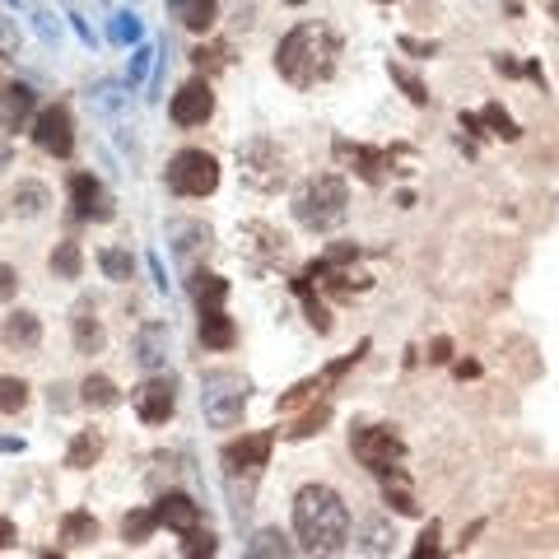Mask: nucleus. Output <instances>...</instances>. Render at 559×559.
Wrapping results in <instances>:
<instances>
[{"instance_id":"f257e3e1","label":"nucleus","mask_w":559,"mask_h":559,"mask_svg":"<svg viewBox=\"0 0 559 559\" xmlns=\"http://www.w3.org/2000/svg\"><path fill=\"white\" fill-rule=\"evenodd\" d=\"M341 66V38L327 24H299L289 28L280 47H275V70L285 75L294 89H317L327 84Z\"/></svg>"},{"instance_id":"f03ea898","label":"nucleus","mask_w":559,"mask_h":559,"mask_svg":"<svg viewBox=\"0 0 559 559\" xmlns=\"http://www.w3.org/2000/svg\"><path fill=\"white\" fill-rule=\"evenodd\" d=\"M294 532L308 555H341L350 546V508L331 485H303L294 494Z\"/></svg>"},{"instance_id":"7ed1b4c3","label":"nucleus","mask_w":559,"mask_h":559,"mask_svg":"<svg viewBox=\"0 0 559 559\" xmlns=\"http://www.w3.org/2000/svg\"><path fill=\"white\" fill-rule=\"evenodd\" d=\"M345 215H350V191L336 173H317L294 191V219H299L308 233H331L341 229Z\"/></svg>"},{"instance_id":"20e7f679","label":"nucleus","mask_w":559,"mask_h":559,"mask_svg":"<svg viewBox=\"0 0 559 559\" xmlns=\"http://www.w3.org/2000/svg\"><path fill=\"white\" fill-rule=\"evenodd\" d=\"M201 410H205V420H210V429H233V424L243 420V410H247V382L238 378V373H229V369L205 373Z\"/></svg>"},{"instance_id":"39448f33","label":"nucleus","mask_w":559,"mask_h":559,"mask_svg":"<svg viewBox=\"0 0 559 559\" xmlns=\"http://www.w3.org/2000/svg\"><path fill=\"white\" fill-rule=\"evenodd\" d=\"M238 178L247 182L252 191H280L289 178V168H285V154H280V145L266 136L257 140H247V145H238Z\"/></svg>"},{"instance_id":"423d86ee","label":"nucleus","mask_w":559,"mask_h":559,"mask_svg":"<svg viewBox=\"0 0 559 559\" xmlns=\"http://www.w3.org/2000/svg\"><path fill=\"white\" fill-rule=\"evenodd\" d=\"M168 191H178V196H210L219 187V164L215 154L205 150H178L168 159V173H164Z\"/></svg>"},{"instance_id":"0eeeda50","label":"nucleus","mask_w":559,"mask_h":559,"mask_svg":"<svg viewBox=\"0 0 559 559\" xmlns=\"http://www.w3.org/2000/svg\"><path fill=\"white\" fill-rule=\"evenodd\" d=\"M350 448H355L359 466H369V471H378V476H387V471L406 457L401 434H392L387 424H364V429H355V434H350Z\"/></svg>"},{"instance_id":"6e6552de","label":"nucleus","mask_w":559,"mask_h":559,"mask_svg":"<svg viewBox=\"0 0 559 559\" xmlns=\"http://www.w3.org/2000/svg\"><path fill=\"white\" fill-rule=\"evenodd\" d=\"M33 140H38L42 154H56V159H70L75 150V122H70V112L56 103V108H42L33 117Z\"/></svg>"},{"instance_id":"1a4fd4ad","label":"nucleus","mask_w":559,"mask_h":559,"mask_svg":"<svg viewBox=\"0 0 559 559\" xmlns=\"http://www.w3.org/2000/svg\"><path fill=\"white\" fill-rule=\"evenodd\" d=\"M131 396H136V415L145 424H168V415L178 410V387H173V378H145Z\"/></svg>"},{"instance_id":"9d476101","label":"nucleus","mask_w":559,"mask_h":559,"mask_svg":"<svg viewBox=\"0 0 559 559\" xmlns=\"http://www.w3.org/2000/svg\"><path fill=\"white\" fill-rule=\"evenodd\" d=\"M271 448H275V434H247L238 443H229L219 462H224L229 476H257L261 466H266V457H271Z\"/></svg>"},{"instance_id":"9b49d317","label":"nucleus","mask_w":559,"mask_h":559,"mask_svg":"<svg viewBox=\"0 0 559 559\" xmlns=\"http://www.w3.org/2000/svg\"><path fill=\"white\" fill-rule=\"evenodd\" d=\"M173 122L178 126H205L210 122V112H215V94H210V80H187L173 94Z\"/></svg>"},{"instance_id":"f8f14e48","label":"nucleus","mask_w":559,"mask_h":559,"mask_svg":"<svg viewBox=\"0 0 559 559\" xmlns=\"http://www.w3.org/2000/svg\"><path fill=\"white\" fill-rule=\"evenodd\" d=\"M70 205H75L80 219H112V201L94 173H75L70 178Z\"/></svg>"},{"instance_id":"ddd939ff","label":"nucleus","mask_w":559,"mask_h":559,"mask_svg":"<svg viewBox=\"0 0 559 559\" xmlns=\"http://www.w3.org/2000/svg\"><path fill=\"white\" fill-rule=\"evenodd\" d=\"M154 518H159V527H168V532H182L187 536L191 527H201V504L191 499V494H164L159 504H154Z\"/></svg>"},{"instance_id":"4468645a","label":"nucleus","mask_w":559,"mask_h":559,"mask_svg":"<svg viewBox=\"0 0 559 559\" xmlns=\"http://www.w3.org/2000/svg\"><path fill=\"white\" fill-rule=\"evenodd\" d=\"M33 112H38V94L28 89V84L14 80L5 94H0V126L5 131H24L28 122H33Z\"/></svg>"},{"instance_id":"2eb2a0df","label":"nucleus","mask_w":559,"mask_h":559,"mask_svg":"<svg viewBox=\"0 0 559 559\" xmlns=\"http://www.w3.org/2000/svg\"><path fill=\"white\" fill-rule=\"evenodd\" d=\"M70 331H75V350H80V355H98V350H103V322H98V313H94V303L89 299L75 308Z\"/></svg>"},{"instance_id":"dca6fc26","label":"nucleus","mask_w":559,"mask_h":559,"mask_svg":"<svg viewBox=\"0 0 559 559\" xmlns=\"http://www.w3.org/2000/svg\"><path fill=\"white\" fill-rule=\"evenodd\" d=\"M168 14L191 33H210L219 14V0H168Z\"/></svg>"},{"instance_id":"f3484780","label":"nucleus","mask_w":559,"mask_h":559,"mask_svg":"<svg viewBox=\"0 0 559 559\" xmlns=\"http://www.w3.org/2000/svg\"><path fill=\"white\" fill-rule=\"evenodd\" d=\"M168 350H173V341H168V327H164V322H150V327L136 336V359L150 373L168 364Z\"/></svg>"},{"instance_id":"a211bd4d","label":"nucleus","mask_w":559,"mask_h":559,"mask_svg":"<svg viewBox=\"0 0 559 559\" xmlns=\"http://www.w3.org/2000/svg\"><path fill=\"white\" fill-rule=\"evenodd\" d=\"M238 341V331H233V317L224 308H201V345L205 350H229Z\"/></svg>"},{"instance_id":"6ab92c4d","label":"nucleus","mask_w":559,"mask_h":559,"mask_svg":"<svg viewBox=\"0 0 559 559\" xmlns=\"http://www.w3.org/2000/svg\"><path fill=\"white\" fill-rule=\"evenodd\" d=\"M5 345H14V350H38V341H42V322L33 313H10L5 317Z\"/></svg>"},{"instance_id":"aec40b11","label":"nucleus","mask_w":559,"mask_h":559,"mask_svg":"<svg viewBox=\"0 0 559 559\" xmlns=\"http://www.w3.org/2000/svg\"><path fill=\"white\" fill-rule=\"evenodd\" d=\"M98 457H103V434L98 429H80V434L70 438V452H66L70 471H89Z\"/></svg>"},{"instance_id":"412c9836","label":"nucleus","mask_w":559,"mask_h":559,"mask_svg":"<svg viewBox=\"0 0 559 559\" xmlns=\"http://www.w3.org/2000/svg\"><path fill=\"white\" fill-rule=\"evenodd\" d=\"M80 392H84L80 401H84L89 410H112L117 401H122V392H117V382H112V378H103V373H89Z\"/></svg>"},{"instance_id":"4be33fe9","label":"nucleus","mask_w":559,"mask_h":559,"mask_svg":"<svg viewBox=\"0 0 559 559\" xmlns=\"http://www.w3.org/2000/svg\"><path fill=\"white\" fill-rule=\"evenodd\" d=\"M247 555H252V559H285V555H294V546H289L285 532L266 527V532H257L252 541H247Z\"/></svg>"},{"instance_id":"5701e85b","label":"nucleus","mask_w":559,"mask_h":559,"mask_svg":"<svg viewBox=\"0 0 559 559\" xmlns=\"http://www.w3.org/2000/svg\"><path fill=\"white\" fill-rule=\"evenodd\" d=\"M168 243L178 257H191L196 247H210V229L205 224H168Z\"/></svg>"},{"instance_id":"b1692460","label":"nucleus","mask_w":559,"mask_h":559,"mask_svg":"<svg viewBox=\"0 0 559 559\" xmlns=\"http://www.w3.org/2000/svg\"><path fill=\"white\" fill-rule=\"evenodd\" d=\"M154 527H159V518H154V508H136V513H126V522H122L126 546H145V541L154 536Z\"/></svg>"},{"instance_id":"393cba45","label":"nucleus","mask_w":559,"mask_h":559,"mask_svg":"<svg viewBox=\"0 0 559 559\" xmlns=\"http://www.w3.org/2000/svg\"><path fill=\"white\" fill-rule=\"evenodd\" d=\"M61 541H66V546H89V541H98V522L89 518V513H66Z\"/></svg>"},{"instance_id":"a878e982","label":"nucleus","mask_w":559,"mask_h":559,"mask_svg":"<svg viewBox=\"0 0 559 559\" xmlns=\"http://www.w3.org/2000/svg\"><path fill=\"white\" fill-rule=\"evenodd\" d=\"M14 210H19V215H42V210H47V187H42V182H19V191H14Z\"/></svg>"},{"instance_id":"bb28decb","label":"nucleus","mask_w":559,"mask_h":559,"mask_svg":"<svg viewBox=\"0 0 559 559\" xmlns=\"http://www.w3.org/2000/svg\"><path fill=\"white\" fill-rule=\"evenodd\" d=\"M52 271L61 275V280H75V275L84 271L80 243H56V252H52Z\"/></svg>"},{"instance_id":"cd10ccee","label":"nucleus","mask_w":559,"mask_h":559,"mask_svg":"<svg viewBox=\"0 0 559 559\" xmlns=\"http://www.w3.org/2000/svg\"><path fill=\"white\" fill-rule=\"evenodd\" d=\"M28 406V382L24 378H0V415H19Z\"/></svg>"},{"instance_id":"c85d7f7f","label":"nucleus","mask_w":559,"mask_h":559,"mask_svg":"<svg viewBox=\"0 0 559 559\" xmlns=\"http://www.w3.org/2000/svg\"><path fill=\"white\" fill-rule=\"evenodd\" d=\"M98 266H103V275L117 280V285L131 280V252H122V247H103V252H98Z\"/></svg>"},{"instance_id":"c756f323","label":"nucleus","mask_w":559,"mask_h":559,"mask_svg":"<svg viewBox=\"0 0 559 559\" xmlns=\"http://www.w3.org/2000/svg\"><path fill=\"white\" fill-rule=\"evenodd\" d=\"M224 294H229V280H219V275H196V303H201V308H224Z\"/></svg>"},{"instance_id":"7c9ffc66","label":"nucleus","mask_w":559,"mask_h":559,"mask_svg":"<svg viewBox=\"0 0 559 559\" xmlns=\"http://www.w3.org/2000/svg\"><path fill=\"white\" fill-rule=\"evenodd\" d=\"M336 150L355 154V164H359V178H364V182H382V164H387V159H382L378 150H364V145H355V150H350V145H336Z\"/></svg>"},{"instance_id":"2f4dec72","label":"nucleus","mask_w":559,"mask_h":559,"mask_svg":"<svg viewBox=\"0 0 559 559\" xmlns=\"http://www.w3.org/2000/svg\"><path fill=\"white\" fill-rule=\"evenodd\" d=\"M387 476L396 480V490H392V485H387V504H392L396 513H406V518H415V513H420V504H415V494H410V485H406V480H401V471H396V466H392Z\"/></svg>"},{"instance_id":"473e14b6","label":"nucleus","mask_w":559,"mask_h":559,"mask_svg":"<svg viewBox=\"0 0 559 559\" xmlns=\"http://www.w3.org/2000/svg\"><path fill=\"white\" fill-rule=\"evenodd\" d=\"M359 550H364V555H387V550H392V536H387V527H382V522H369V527H364V541H359Z\"/></svg>"},{"instance_id":"72a5a7b5","label":"nucleus","mask_w":559,"mask_h":559,"mask_svg":"<svg viewBox=\"0 0 559 559\" xmlns=\"http://www.w3.org/2000/svg\"><path fill=\"white\" fill-rule=\"evenodd\" d=\"M215 536H210V532H201V527H191V532H187V541H182V555H187V559H196V555H215Z\"/></svg>"},{"instance_id":"f704fd0d","label":"nucleus","mask_w":559,"mask_h":559,"mask_svg":"<svg viewBox=\"0 0 559 559\" xmlns=\"http://www.w3.org/2000/svg\"><path fill=\"white\" fill-rule=\"evenodd\" d=\"M108 33H112V42H136L140 38V19L136 14H117Z\"/></svg>"},{"instance_id":"c9c22d12","label":"nucleus","mask_w":559,"mask_h":559,"mask_svg":"<svg viewBox=\"0 0 559 559\" xmlns=\"http://www.w3.org/2000/svg\"><path fill=\"white\" fill-rule=\"evenodd\" d=\"M327 415H331L327 406L308 410V415H303V420H299V429H289V438H308V434H322V424H327Z\"/></svg>"},{"instance_id":"e433bc0d","label":"nucleus","mask_w":559,"mask_h":559,"mask_svg":"<svg viewBox=\"0 0 559 559\" xmlns=\"http://www.w3.org/2000/svg\"><path fill=\"white\" fill-rule=\"evenodd\" d=\"M480 117H485V122L494 126V136H504V140H518V126L508 122V112H504V108H494V103H490V108L480 112Z\"/></svg>"},{"instance_id":"4c0bfd02","label":"nucleus","mask_w":559,"mask_h":559,"mask_svg":"<svg viewBox=\"0 0 559 559\" xmlns=\"http://www.w3.org/2000/svg\"><path fill=\"white\" fill-rule=\"evenodd\" d=\"M392 80H396V84H401V89H406V94H410V103H420V108H424V103H429V94H424V84L415 80V75H410V70L392 66Z\"/></svg>"},{"instance_id":"58836bf2","label":"nucleus","mask_w":559,"mask_h":559,"mask_svg":"<svg viewBox=\"0 0 559 559\" xmlns=\"http://www.w3.org/2000/svg\"><path fill=\"white\" fill-rule=\"evenodd\" d=\"M191 61H196V66H210V70H215V66H224V47H210V52H205V47H196V52H191Z\"/></svg>"},{"instance_id":"ea45409f","label":"nucleus","mask_w":559,"mask_h":559,"mask_svg":"<svg viewBox=\"0 0 559 559\" xmlns=\"http://www.w3.org/2000/svg\"><path fill=\"white\" fill-rule=\"evenodd\" d=\"M150 47H140V52H136V61H131V84H140V80H145V70H150Z\"/></svg>"},{"instance_id":"a19ab883","label":"nucleus","mask_w":559,"mask_h":559,"mask_svg":"<svg viewBox=\"0 0 559 559\" xmlns=\"http://www.w3.org/2000/svg\"><path fill=\"white\" fill-rule=\"evenodd\" d=\"M434 550H438V522H429V532H424L420 536V546H415V555H434Z\"/></svg>"},{"instance_id":"79ce46f5","label":"nucleus","mask_w":559,"mask_h":559,"mask_svg":"<svg viewBox=\"0 0 559 559\" xmlns=\"http://www.w3.org/2000/svg\"><path fill=\"white\" fill-rule=\"evenodd\" d=\"M452 359V341H443V336H438L434 345H429V364H448Z\"/></svg>"},{"instance_id":"37998d69","label":"nucleus","mask_w":559,"mask_h":559,"mask_svg":"<svg viewBox=\"0 0 559 559\" xmlns=\"http://www.w3.org/2000/svg\"><path fill=\"white\" fill-rule=\"evenodd\" d=\"M14 285H19V280H14V271H10V266H0V303L14 294Z\"/></svg>"},{"instance_id":"c03bdc74","label":"nucleus","mask_w":559,"mask_h":559,"mask_svg":"<svg viewBox=\"0 0 559 559\" xmlns=\"http://www.w3.org/2000/svg\"><path fill=\"white\" fill-rule=\"evenodd\" d=\"M494 70H499V75H522V66L508 61V56H494Z\"/></svg>"},{"instance_id":"a18cd8bd","label":"nucleus","mask_w":559,"mask_h":559,"mask_svg":"<svg viewBox=\"0 0 559 559\" xmlns=\"http://www.w3.org/2000/svg\"><path fill=\"white\" fill-rule=\"evenodd\" d=\"M10 546H14V522L0 518V550H10Z\"/></svg>"},{"instance_id":"49530a36","label":"nucleus","mask_w":559,"mask_h":559,"mask_svg":"<svg viewBox=\"0 0 559 559\" xmlns=\"http://www.w3.org/2000/svg\"><path fill=\"white\" fill-rule=\"evenodd\" d=\"M480 373V364H471V359H466V364H457V378H476Z\"/></svg>"},{"instance_id":"de8ad7c7","label":"nucleus","mask_w":559,"mask_h":559,"mask_svg":"<svg viewBox=\"0 0 559 559\" xmlns=\"http://www.w3.org/2000/svg\"><path fill=\"white\" fill-rule=\"evenodd\" d=\"M10 164V145H0V168Z\"/></svg>"},{"instance_id":"09e8293b","label":"nucleus","mask_w":559,"mask_h":559,"mask_svg":"<svg viewBox=\"0 0 559 559\" xmlns=\"http://www.w3.org/2000/svg\"><path fill=\"white\" fill-rule=\"evenodd\" d=\"M285 5H308V0H285Z\"/></svg>"}]
</instances>
